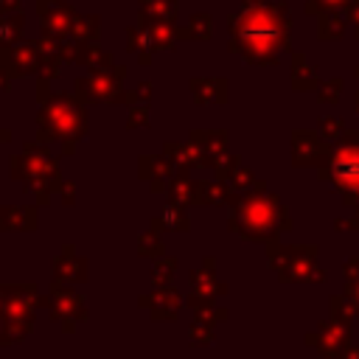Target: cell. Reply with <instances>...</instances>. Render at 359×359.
<instances>
[{
	"label": "cell",
	"mask_w": 359,
	"mask_h": 359,
	"mask_svg": "<svg viewBox=\"0 0 359 359\" xmlns=\"http://www.w3.org/2000/svg\"><path fill=\"white\" fill-rule=\"evenodd\" d=\"M8 168H11V180L22 185L39 208L50 205L53 194H59V185L65 182L56 157L48 151L42 140H31L22 146V151L11 154Z\"/></svg>",
	"instance_id": "obj_1"
},
{
	"label": "cell",
	"mask_w": 359,
	"mask_h": 359,
	"mask_svg": "<svg viewBox=\"0 0 359 359\" xmlns=\"http://www.w3.org/2000/svg\"><path fill=\"white\" fill-rule=\"evenodd\" d=\"M87 135V104L76 93H53L36 112V140L81 143Z\"/></svg>",
	"instance_id": "obj_2"
},
{
	"label": "cell",
	"mask_w": 359,
	"mask_h": 359,
	"mask_svg": "<svg viewBox=\"0 0 359 359\" xmlns=\"http://www.w3.org/2000/svg\"><path fill=\"white\" fill-rule=\"evenodd\" d=\"M123 79H126V67L115 65L107 70H90L87 76L76 79V95L90 107V104H126L129 101V90H123Z\"/></svg>",
	"instance_id": "obj_3"
},
{
	"label": "cell",
	"mask_w": 359,
	"mask_h": 359,
	"mask_svg": "<svg viewBox=\"0 0 359 359\" xmlns=\"http://www.w3.org/2000/svg\"><path fill=\"white\" fill-rule=\"evenodd\" d=\"M45 311L53 323H59V328L65 334H73L90 314H87V303L84 297L73 289V283H62V280H50L48 292H45Z\"/></svg>",
	"instance_id": "obj_4"
},
{
	"label": "cell",
	"mask_w": 359,
	"mask_h": 359,
	"mask_svg": "<svg viewBox=\"0 0 359 359\" xmlns=\"http://www.w3.org/2000/svg\"><path fill=\"white\" fill-rule=\"evenodd\" d=\"M0 62L11 79H25V76H36L42 70L45 56H42L36 39H20L14 45L0 48Z\"/></svg>",
	"instance_id": "obj_5"
},
{
	"label": "cell",
	"mask_w": 359,
	"mask_h": 359,
	"mask_svg": "<svg viewBox=\"0 0 359 359\" xmlns=\"http://www.w3.org/2000/svg\"><path fill=\"white\" fill-rule=\"evenodd\" d=\"M36 14H39V22H42V34L67 36L79 11L67 0H36Z\"/></svg>",
	"instance_id": "obj_6"
},
{
	"label": "cell",
	"mask_w": 359,
	"mask_h": 359,
	"mask_svg": "<svg viewBox=\"0 0 359 359\" xmlns=\"http://www.w3.org/2000/svg\"><path fill=\"white\" fill-rule=\"evenodd\" d=\"M174 168L177 165H174V160L168 154H140V160H137V177L149 185L151 194L168 191L171 177L177 174Z\"/></svg>",
	"instance_id": "obj_7"
},
{
	"label": "cell",
	"mask_w": 359,
	"mask_h": 359,
	"mask_svg": "<svg viewBox=\"0 0 359 359\" xmlns=\"http://www.w3.org/2000/svg\"><path fill=\"white\" fill-rule=\"evenodd\" d=\"M137 306L149 311L151 320H160V323H168L180 314V306H182V297L180 292H174L171 286H154V292L137 297Z\"/></svg>",
	"instance_id": "obj_8"
},
{
	"label": "cell",
	"mask_w": 359,
	"mask_h": 359,
	"mask_svg": "<svg viewBox=\"0 0 359 359\" xmlns=\"http://www.w3.org/2000/svg\"><path fill=\"white\" fill-rule=\"evenodd\" d=\"M53 278L62 283H73V286L84 283L90 278V264H87V258H81L76 252L73 244H65L62 252L53 258Z\"/></svg>",
	"instance_id": "obj_9"
},
{
	"label": "cell",
	"mask_w": 359,
	"mask_h": 359,
	"mask_svg": "<svg viewBox=\"0 0 359 359\" xmlns=\"http://www.w3.org/2000/svg\"><path fill=\"white\" fill-rule=\"evenodd\" d=\"M39 227V205H3L0 233H34Z\"/></svg>",
	"instance_id": "obj_10"
},
{
	"label": "cell",
	"mask_w": 359,
	"mask_h": 359,
	"mask_svg": "<svg viewBox=\"0 0 359 359\" xmlns=\"http://www.w3.org/2000/svg\"><path fill=\"white\" fill-rule=\"evenodd\" d=\"M126 50L129 53H135V59L140 62V65H151V59H154V39H151V28L146 25V22H135V25H129L126 28Z\"/></svg>",
	"instance_id": "obj_11"
},
{
	"label": "cell",
	"mask_w": 359,
	"mask_h": 359,
	"mask_svg": "<svg viewBox=\"0 0 359 359\" xmlns=\"http://www.w3.org/2000/svg\"><path fill=\"white\" fill-rule=\"evenodd\" d=\"M149 227L157 230V233H165V230H171V233H188V230H191V222H188V216H185V208L168 199V202L160 208V213L149 222Z\"/></svg>",
	"instance_id": "obj_12"
},
{
	"label": "cell",
	"mask_w": 359,
	"mask_h": 359,
	"mask_svg": "<svg viewBox=\"0 0 359 359\" xmlns=\"http://www.w3.org/2000/svg\"><path fill=\"white\" fill-rule=\"evenodd\" d=\"M73 65H81V67H87V70H107V67H115V59H112V53H107L98 42H79V45H76Z\"/></svg>",
	"instance_id": "obj_13"
},
{
	"label": "cell",
	"mask_w": 359,
	"mask_h": 359,
	"mask_svg": "<svg viewBox=\"0 0 359 359\" xmlns=\"http://www.w3.org/2000/svg\"><path fill=\"white\" fill-rule=\"evenodd\" d=\"M191 143L202 151V163H216V157L224 151L227 146V135L224 132H202V129H194L191 132Z\"/></svg>",
	"instance_id": "obj_14"
},
{
	"label": "cell",
	"mask_w": 359,
	"mask_h": 359,
	"mask_svg": "<svg viewBox=\"0 0 359 359\" xmlns=\"http://www.w3.org/2000/svg\"><path fill=\"white\" fill-rule=\"evenodd\" d=\"M196 191H199V182H194L185 168H180L168 182V199L182 205V208L185 205H196Z\"/></svg>",
	"instance_id": "obj_15"
},
{
	"label": "cell",
	"mask_w": 359,
	"mask_h": 359,
	"mask_svg": "<svg viewBox=\"0 0 359 359\" xmlns=\"http://www.w3.org/2000/svg\"><path fill=\"white\" fill-rule=\"evenodd\" d=\"M163 154H168V157L174 160V165H177V168H185V171L202 165V151H199L194 143H174V140H165V143H163Z\"/></svg>",
	"instance_id": "obj_16"
},
{
	"label": "cell",
	"mask_w": 359,
	"mask_h": 359,
	"mask_svg": "<svg viewBox=\"0 0 359 359\" xmlns=\"http://www.w3.org/2000/svg\"><path fill=\"white\" fill-rule=\"evenodd\" d=\"M151 28V39H154V50H174L180 42V25L174 17L168 20H157L149 25Z\"/></svg>",
	"instance_id": "obj_17"
},
{
	"label": "cell",
	"mask_w": 359,
	"mask_h": 359,
	"mask_svg": "<svg viewBox=\"0 0 359 359\" xmlns=\"http://www.w3.org/2000/svg\"><path fill=\"white\" fill-rule=\"evenodd\" d=\"M227 84L222 79H191V95L196 104H208V101H224L227 98Z\"/></svg>",
	"instance_id": "obj_18"
},
{
	"label": "cell",
	"mask_w": 359,
	"mask_h": 359,
	"mask_svg": "<svg viewBox=\"0 0 359 359\" xmlns=\"http://www.w3.org/2000/svg\"><path fill=\"white\" fill-rule=\"evenodd\" d=\"M174 11H177V0H137V20L146 25L174 17Z\"/></svg>",
	"instance_id": "obj_19"
},
{
	"label": "cell",
	"mask_w": 359,
	"mask_h": 359,
	"mask_svg": "<svg viewBox=\"0 0 359 359\" xmlns=\"http://www.w3.org/2000/svg\"><path fill=\"white\" fill-rule=\"evenodd\" d=\"M25 36V14L22 8L11 11V14H3L0 17V48L3 45H14Z\"/></svg>",
	"instance_id": "obj_20"
},
{
	"label": "cell",
	"mask_w": 359,
	"mask_h": 359,
	"mask_svg": "<svg viewBox=\"0 0 359 359\" xmlns=\"http://www.w3.org/2000/svg\"><path fill=\"white\" fill-rule=\"evenodd\" d=\"M70 36L79 42H98L101 39V17L98 14H76Z\"/></svg>",
	"instance_id": "obj_21"
},
{
	"label": "cell",
	"mask_w": 359,
	"mask_h": 359,
	"mask_svg": "<svg viewBox=\"0 0 359 359\" xmlns=\"http://www.w3.org/2000/svg\"><path fill=\"white\" fill-rule=\"evenodd\" d=\"M210 266H213V258H208L205 261V269L199 272H191V283H194V292L196 294H202V297H210V294H222V286L219 283H213V272H210Z\"/></svg>",
	"instance_id": "obj_22"
},
{
	"label": "cell",
	"mask_w": 359,
	"mask_h": 359,
	"mask_svg": "<svg viewBox=\"0 0 359 359\" xmlns=\"http://www.w3.org/2000/svg\"><path fill=\"white\" fill-rule=\"evenodd\" d=\"M137 255L140 258H149V261H154V258H160V255H165L163 252V238H160V233L157 230H146V233H140L137 236Z\"/></svg>",
	"instance_id": "obj_23"
},
{
	"label": "cell",
	"mask_w": 359,
	"mask_h": 359,
	"mask_svg": "<svg viewBox=\"0 0 359 359\" xmlns=\"http://www.w3.org/2000/svg\"><path fill=\"white\" fill-rule=\"evenodd\" d=\"M210 36V14H194L185 28H180V39H208Z\"/></svg>",
	"instance_id": "obj_24"
},
{
	"label": "cell",
	"mask_w": 359,
	"mask_h": 359,
	"mask_svg": "<svg viewBox=\"0 0 359 359\" xmlns=\"http://www.w3.org/2000/svg\"><path fill=\"white\" fill-rule=\"evenodd\" d=\"M174 269H177V258H168V255L154 258V264H151V283L154 286H168L171 278H174Z\"/></svg>",
	"instance_id": "obj_25"
},
{
	"label": "cell",
	"mask_w": 359,
	"mask_h": 359,
	"mask_svg": "<svg viewBox=\"0 0 359 359\" xmlns=\"http://www.w3.org/2000/svg\"><path fill=\"white\" fill-rule=\"evenodd\" d=\"M227 196V191L219 185V182H202L199 191H196V205H222Z\"/></svg>",
	"instance_id": "obj_26"
},
{
	"label": "cell",
	"mask_w": 359,
	"mask_h": 359,
	"mask_svg": "<svg viewBox=\"0 0 359 359\" xmlns=\"http://www.w3.org/2000/svg\"><path fill=\"white\" fill-rule=\"evenodd\" d=\"M151 118H149V104H129V115H126V129H140V126H149Z\"/></svg>",
	"instance_id": "obj_27"
},
{
	"label": "cell",
	"mask_w": 359,
	"mask_h": 359,
	"mask_svg": "<svg viewBox=\"0 0 359 359\" xmlns=\"http://www.w3.org/2000/svg\"><path fill=\"white\" fill-rule=\"evenodd\" d=\"M151 81H140L135 90H129V101L126 104H135V101H140V104H149V98H151Z\"/></svg>",
	"instance_id": "obj_28"
},
{
	"label": "cell",
	"mask_w": 359,
	"mask_h": 359,
	"mask_svg": "<svg viewBox=\"0 0 359 359\" xmlns=\"http://www.w3.org/2000/svg\"><path fill=\"white\" fill-rule=\"evenodd\" d=\"M188 337H191V345H202V342L208 345V342H210V331H208L205 325H199V320L188 328Z\"/></svg>",
	"instance_id": "obj_29"
},
{
	"label": "cell",
	"mask_w": 359,
	"mask_h": 359,
	"mask_svg": "<svg viewBox=\"0 0 359 359\" xmlns=\"http://www.w3.org/2000/svg\"><path fill=\"white\" fill-rule=\"evenodd\" d=\"M50 95H53V93H50V79L42 76V73H36V101L45 104Z\"/></svg>",
	"instance_id": "obj_30"
},
{
	"label": "cell",
	"mask_w": 359,
	"mask_h": 359,
	"mask_svg": "<svg viewBox=\"0 0 359 359\" xmlns=\"http://www.w3.org/2000/svg\"><path fill=\"white\" fill-rule=\"evenodd\" d=\"M59 196H62V202H65V205H76V185L65 180V182L59 185Z\"/></svg>",
	"instance_id": "obj_31"
},
{
	"label": "cell",
	"mask_w": 359,
	"mask_h": 359,
	"mask_svg": "<svg viewBox=\"0 0 359 359\" xmlns=\"http://www.w3.org/2000/svg\"><path fill=\"white\" fill-rule=\"evenodd\" d=\"M22 6V0H0V17L3 14H11V11H17Z\"/></svg>",
	"instance_id": "obj_32"
},
{
	"label": "cell",
	"mask_w": 359,
	"mask_h": 359,
	"mask_svg": "<svg viewBox=\"0 0 359 359\" xmlns=\"http://www.w3.org/2000/svg\"><path fill=\"white\" fill-rule=\"evenodd\" d=\"M11 81H14V79L6 73V67H3V62H0V90L8 93V90H11Z\"/></svg>",
	"instance_id": "obj_33"
},
{
	"label": "cell",
	"mask_w": 359,
	"mask_h": 359,
	"mask_svg": "<svg viewBox=\"0 0 359 359\" xmlns=\"http://www.w3.org/2000/svg\"><path fill=\"white\" fill-rule=\"evenodd\" d=\"M8 140H11V132L8 129H0V146H6Z\"/></svg>",
	"instance_id": "obj_34"
}]
</instances>
